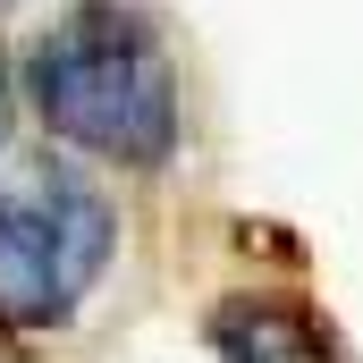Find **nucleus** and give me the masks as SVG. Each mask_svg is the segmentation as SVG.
<instances>
[{
  "instance_id": "1",
  "label": "nucleus",
  "mask_w": 363,
  "mask_h": 363,
  "mask_svg": "<svg viewBox=\"0 0 363 363\" xmlns=\"http://www.w3.org/2000/svg\"><path fill=\"white\" fill-rule=\"evenodd\" d=\"M17 93H26L34 127L68 161L161 178L186 144L178 51H169L161 17L135 9V0H77V9H60L43 26V43L26 51Z\"/></svg>"
},
{
  "instance_id": "2",
  "label": "nucleus",
  "mask_w": 363,
  "mask_h": 363,
  "mask_svg": "<svg viewBox=\"0 0 363 363\" xmlns=\"http://www.w3.org/2000/svg\"><path fill=\"white\" fill-rule=\"evenodd\" d=\"M118 262V203L68 152L0 161V330H68Z\"/></svg>"
},
{
  "instance_id": "3",
  "label": "nucleus",
  "mask_w": 363,
  "mask_h": 363,
  "mask_svg": "<svg viewBox=\"0 0 363 363\" xmlns=\"http://www.w3.org/2000/svg\"><path fill=\"white\" fill-rule=\"evenodd\" d=\"M203 347L220 363H347L330 313L296 287H237L203 313Z\"/></svg>"
},
{
  "instance_id": "4",
  "label": "nucleus",
  "mask_w": 363,
  "mask_h": 363,
  "mask_svg": "<svg viewBox=\"0 0 363 363\" xmlns=\"http://www.w3.org/2000/svg\"><path fill=\"white\" fill-rule=\"evenodd\" d=\"M17 152V68H9V51H0V161Z\"/></svg>"
}]
</instances>
